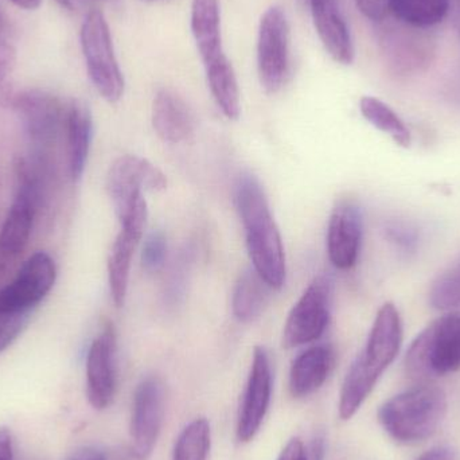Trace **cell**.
Segmentation results:
<instances>
[{"label":"cell","instance_id":"1","mask_svg":"<svg viewBox=\"0 0 460 460\" xmlns=\"http://www.w3.org/2000/svg\"><path fill=\"white\" fill-rule=\"evenodd\" d=\"M234 204L245 230L246 249L253 270L272 289L286 283L287 265L283 240L273 220L261 183L251 174L238 178Z\"/></svg>","mask_w":460,"mask_h":460},{"label":"cell","instance_id":"2","mask_svg":"<svg viewBox=\"0 0 460 460\" xmlns=\"http://www.w3.org/2000/svg\"><path fill=\"white\" fill-rule=\"evenodd\" d=\"M447 412L442 389L419 386L388 400L378 412L381 426L397 442H420L432 437Z\"/></svg>","mask_w":460,"mask_h":460},{"label":"cell","instance_id":"3","mask_svg":"<svg viewBox=\"0 0 460 460\" xmlns=\"http://www.w3.org/2000/svg\"><path fill=\"white\" fill-rule=\"evenodd\" d=\"M405 369L419 381L460 370V305L435 319L413 340Z\"/></svg>","mask_w":460,"mask_h":460},{"label":"cell","instance_id":"4","mask_svg":"<svg viewBox=\"0 0 460 460\" xmlns=\"http://www.w3.org/2000/svg\"><path fill=\"white\" fill-rule=\"evenodd\" d=\"M13 108L29 142L30 161L49 174L51 155L66 120V110L56 96L37 89L16 94Z\"/></svg>","mask_w":460,"mask_h":460},{"label":"cell","instance_id":"5","mask_svg":"<svg viewBox=\"0 0 460 460\" xmlns=\"http://www.w3.org/2000/svg\"><path fill=\"white\" fill-rule=\"evenodd\" d=\"M166 188V175L142 156H120L107 174L108 196L120 224L148 209L143 191H164Z\"/></svg>","mask_w":460,"mask_h":460},{"label":"cell","instance_id":"6","mask_svg":"<svg viewBox=\"0 0 460 460\" xmlns=\"http://www.w3.org/2000/svg\"><path fill=\"white\" fill-rule=\"evenodd\" d=\"M81 48L85 57L86 69L96 91L108 102H118L123 97V73L113 49L110 26L104 13L89 11L81 27Z\"/></svg>","mask_w":460,"mask_h":460},{"label":"cell","instance_id":"7","mask_svg":"<svg viewBox=\"0 0 460 460\" xmlns=\"http://www.w3.org/2000/svg\"><path fill=\"white\" fill-rule=\"evenodd\" d=\"M376 23L381 53L394 75H418L431 65L435 40L427 29L410 26L394 18H384Z\"/></svg>","mask_w":460,"mask_h":460},{"label":"cell","instance_id":"8","mask_svg":"<svg viewBox=\"0 0 460 460\" xmlns=\"http://www.w3.org/2000/svg\"><path fill=\"white\" fill-rule=\"evenodd\" d=\"M332 280L326 275L308 284L284 324L283 345L287 349L315 342L324 334L332 321Z\"/></svg>","mask_w":460,"mask_h":460},{"label":"cell","instance_id":"9","mask_svg":"<svg viewBox=\"0 0 460 460\" xmlns=\"http://www.w3.org/2000/svg\"><path fill=\"white\" fill-rule=\"evenodd\" d=\"M257 73L267 93H278L289 73V26L280 7L262 13L257 35Z\"/></svg>","mask_w":460,"mask_h":460},{"label":"cell","instance_id":"10","mask_svg":"<svg viewBox=\"0 0 460 460\" xmlns=\"http://www.w3.org/2000/svg\"><path fill=\"white\" fill-rule=\"evenodd\" d=\"M56 278L53 259L45 252L32 254L15 279L0 289V314H31L53 288Z\"/></svg>","mask_w":460,"mask_h":460},{"label":"cell","instance_id":"11","mask_svg":"<svg viewBox=\"0 0 460 460\" xmlns=\"http://www.w3.org/2000/svg\"><path fill=\"white\" fill-rule=\"evenodd\" d=\"M164 416V384L155 376H150L135 391L131 419L132 453L135 458H150L161 434Z\"/></svg>","mask_w":460,"mask_h":460},{"label":"cell","instance_id":"12","mask_svg":"<svg viewBox=\"0 0 460 460\" xmlns=\"http://www.w3.org/2000/svg\"><path fill=\"white\" fill-rule=\"evenodd\" d=\"M272 394V367L268 351L262 346L254 348L251 373L246 383L240 413H238L237 438L240 442H251L270 407Z\"/></svg>","mask_w":460,"mask_h":460},{"label":"cell","instance_id":"13","mask_svg":"<svg viewBox=\"0 0 460 460\" xmlns=\"http://www.w3.org/2000/svg\"><path fill=\"white\" fill-rule=\"evenodd\" d=\"M116 332L113 324H104L86 356V396L94 410H105L116 391Z\"/></svg>","mask_w":460,"mask_h":460},{"label":"cell","instance_id":"14","mask_svg":"<svg viewBox=\"0 0 460 460\" xmlns=\"http://www.w3.org/2000/svg\"><path fill=\"white\" fill-rule=\"evenodd\" d=\"M402 343V323L394 303L378 310L364 350L356 361L373 377L380 380L389 365L396 359Z\"/></svg>","mask_w":460,"mask_h":460},{"label":"cell","instance_id":"15","mask_svg":"<svg viewBox=\"0 0 460 460\" xmlns=\"http://www.w3.org/2000/svg\"><path fill=\"white\" fill-rule=\"evenodd\" d=\"M364 234L361 208L350 199L337 202L327 226V254L337 270H351L357 264Z\"/></svg>","mask_w":460,"mask_h":460},{"label":"cell","instance_id":"16","mask_svg":"<svg viewBox=\"0 0 460 460\" xmlns=\"http://www.w3.org/2000/svg\"><path fill=\"white\" fill-rule=\"evenodd\" d=\"M319 40L332 59L341 65L353 64V38L346 23L340 0H308Z\"/></svg>","mask_w":460,"mask_h":460},{"label":"cell","instance_id":"17","mask_svg":"<svg viewBox=\"0 0 460 460\" xmlns=\"http://www.w3.org/2000/svg\"><path fill=\"white\" fill-rule=\"evenodd\" d=\"M153 126L164 142L177 145L193 137L196 120L180 94L170 89H162L154 97Z\"/></svg>","mask_w":460,"mask_h":460},{"label":"cell","instance_id":"18","mask_svg":"<svg viewBox=\"0 0 460 460\" xmlns=\"http://www.w3.org/2000/svg\"><path fill=\"white\" fill-rule=\"evenodd\" d=\"M335 364L330 345H318L302 351L289 369V392L296 399L310 396L322 388Z\"/></svg>","mask_w":460,"mask_h":460},{"label":"cell","instance_id":"19","mask_svg":"<svg viewBox=\"0 0 460 460\" xmlns=\"http://www.w3.org/2000/svg\"><path fill=\"white\" fill-rule=\"evenodd\" d=\"M67 139V164L72 181L77 182L85 172L91 150L93 120L91 110L83 100H72L66 108L65 120Z\"/></svg>","mask_w":460,"mask_h":460},{"label":"cell","instance_id":"20","mask_svg":"<svg viewBox=\"0 0 460 460\" xmlns=\"http://www.w3.org/2000/svg\"><path fill=\"white\" fill-rule=\"evenodd\" d=\"M190 26L204 66L226 57L218 0H193Z\"/></svg>","mask_w":460,"mask_h":460},{"label":"cell","instance_id":"21","mask_svg":"<svg viewBox=\"0 0 460 460\" xmlns=\"http://www.w3.org/2000/svg\"><path fill=\"white\" fill-rule=\"evenodd\" d=\"M143 235L131 230L121 229L111 248L108 257V281L111 296L116 307H123L128 292L132 257Z\"/></svg>","mask_w":460,"mask_h":460},{"label":"cell","instance_id":"22","mask_svg":"<svg viewBox=\"0 0 460 460\" xmlns=\"http://www.w3.org/2000/svg\"><path fill=\"white\" fill-rule=\"evenodd\" d=\"M270 286L251 268L241 273L232 297L233 315L241 323H252L260 318L270 299Z\"/></svg>","mask_w":460,"mask_h":460},{"label":"cell","instance_id":"23","mask_svg":"<svg viewBox=\"0 0 460 460\" xmlns=\"http://www.w3.org/2000/svg\"><path fill=\"white\" fill-rule=\"evenodd\" d=\"M204 67L213 99L217 102L221 112L229 120H237L241 113L240 88L228 57Z\"/></svg>","mask_w":460,"mask_h":460},{"label":"cell","instance_id":"24","mask_svg":"<svg viewBox=\"0 0 460 460\" xmlns=\"http://www.w3.org/2000/svg\"><path fill=\"white\" fill-rule=\"evenodd\" d=\"M389 13L402 23L429 29L448 15L450 0H392Z\"/></svg>","mask_w":460,"mask_h":460},{"label":"cell","instance_id":"25","mask_svg":"<svg viewBox=\"0 0 460 460\" xmlns=\"http://www.w3.org/2000/svg\"><path fill=\"white\" fill-rule=\"evenodd\" d=\"M359 111L373 127L391 137L397 146L411 147L412 137L410 129L388 104L376 97L364 96L359 100Z\"/></svg>","mask_w":460,"mask_h":460},{"label":"cell","instance_id":"26","mask_svg":"<svg viewBox=\"0 0 460 460\" xmlns=\"http://www.w3.org/2000/svg\"><path fill=\"white\" fill-rule=\"evenodd\" d=\"M210 440L209 421L207 419L191 421L178 438L172 460H207Z\"/></svg>","mask_w":460,"mask_h":460},{"label":"cell","instance_id":"27","mask_svg":"<svg viewBox=\"0 0 460 460\" xmlns=\"http://www.w3.org/2000/svg\"><path fill=\"white\" fill-rule=\"evenodd\" d=\"M429 305L435 310L448 311L460 305V259L432 283Z\"/></svg>","mask_w":460,"mask_h":460},{"label":"cell","instance_id":"28","mask_svg":"<svg viewBox=\"0 0 460 460\" xmlns=\"http://www.w3.org/2000/svg\"><path fill=\"white\" fill-rule=\"evenodd\" d=\"M15 67V50L13 46L0 35V105L13 108L15 100L13 73Z\"/></svg>","mask_w":460,"mask_h":460},{"label":"cell","instance_id":"29","mask_svg":"<svg viewBox=\"0 0 460 460\" xmlns=\"http://www.w3.org/2000/svg\"><path fill=\"white\" fill-rule=\"evenodd\" d=\"M167 256V238L161 230H154L146 237L142 248V265L147 272H158Z\"/></svg>","mask_w":460,"mask_h":460},{"label":"cell","instance_id":"30","mask_svg":"<svg viewBox=\"0 0 460 460\" xmlns=\"http://www.w3.org/2000/svg\"><path fill=\"white\" fill-rule=\"evenodd\" d=\"M30 313L0 314V353L16 340L29 323Z\"/></svg>","mask_w":460,"mask_h":460},{"label":"cell","instance_id":"31","mask_svg":"<svg viewBox=\"0 0 460 460\" xmlns=\"http://www.w3.org/2000/svg\"><path fill=\"white\" fill-rule=\"evenodd\" d=\"M385 237L389 243H394V248L402 251V253H413L418 248V232L407 224H389L385 228Z\"/></svg>","mask_w":460,"mask_h":460},{"label":"cell","instance_id":"32","mask_svg":"<svg viewBox=\"0 0 460 460\" xmlns=\"http://www.w3.org/2000/svg\"><path fill=\"white\" fill-rule=\"evenodd\" d=\"M357 7L373 22L383 21L389 13L392 0H356Z\"/></svg>","mask_w":460,"mask_h":460},{"label":"cell","instance_id":"33","mask_svg":"<svg viewBox=\"0 0 460 460\" xmlns=\"http://www.w3.org/2000/svg\"><path fill=\"white\" fill-rule=\"evenodd\" d=\"M0 460H13V434L5 427H0Z\"/></svg>","mask_w":460,"mask_h":460},{"label":"cell","instance_id":"34","mask_svg":"<svg viewBox=\"0 0 460 460\" xmlns=\"http://www.w3.org/2000/svg\"><path fill=\"white\" fill-rule=\"evenodd\" d=\"M278 460H305V446L299 439H292L281 451Z\"/></svg>","mask_w":460,"mask_h":460},{"label":"cell","instance_id":"35","mask_svg":"<svg viewBox=\"0 0 460 460\" xmlns=\"http://www.w3.org/2000/svg\"><path fill=\"white\" fill-rule=\"evenodd\" d=\"M418 460H459V456L451 447H435Z\"/></svg>","mask_w":460,"mask_h":460},{"label":"cell","instance_id":"36","mask_svg":"<svg viewBox=\"0 0 460 460\" xmlns=\"http://www.w3.org/2000/svg\"><path fill=\"white\" fill-rule=\"evenodd\" d=\"M324 442L323 438L316 437L311 440L308 447H305V460H323Z\"/></svg>","mask_w":460,"mask_h":460},{"label":"cell","instance_id":"37","mask_svg":"<svg viewBox=\"0 0 460 460\" xmlns=\"http://www.w3.org/2000/svg\"><path fill=\"white\" fill-rule=\"evenodd\" d=\"M69 460H107V458L102 451L96 450V448L85 447L75 451Z\"/></svg>","mask_w":460,"mask_h":460},{"label":"cell","instance_id":"38","mask_svg":"<svg viewBox=\"0 0 460 460\" xmlns=\"http://www.w3.org/2000/svg\"><path fill=\"white\" fill-rule=\"evenodd\" d=\"M450 10L453 11L454 23L460 40V0H450Z\"/></svg>","mask_w":460,"mask_h":460},{"label":"cell","instance_id":"39","mask_svg":"<svg viewBox=\"0 0 460 460\" xmlns=\"http://www.w3.org/2000/svg\"><path fill=\"white\" fill-rule=\"evenodd\" d=\"M13 4L18 7L26 8V10H34V8L40 7L42 0H11Z\"/></svg>","mask_w":460,"mask_h":460},{"label":"cell","instance_id":"40","mask_svg":"<svg viewBox=\"0 0 460 460\" xmlns=\"http://www.w3.org/2000/svg\"><path fill=\"white\" fill-rule=\"evenodd\" d=\"M57 3H58L61 7L67 8V10L73 7L72 0H57Z\"/></svg>","mask_w":460,"mask_h":460},{"label":"cell","instance_id":"41","mask_svg":"<svg viewBox=\"0 0 460 460\" xmlns=\"http://www.w3.org/2000/svg\"><path fill=\"white\" fill-rule=\"evenodd\" d=\"M4 18H3L2 13H0V35H3V32H4Z\"/></svg>","mask_w":460,"mask_h":460},{"label":"cell","instance_id":"42","mask_svg":"<svg viewBox=\"0 0 460 460\" xmlns=\"http://www.w3.org/2000/svg\"><path fill=\"white\" fill-rule=\"evenodd\" d=\"M147 2H154V0H147Z\"/></svg>","mask_w":460,"mask_h":460}]
</instances>
